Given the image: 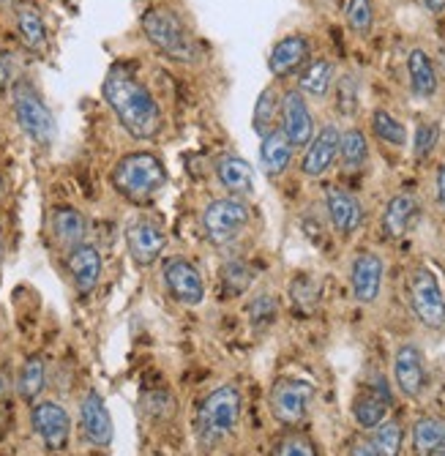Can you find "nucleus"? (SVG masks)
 Returning a JSON list of instances; mask_svg holds the SVG:
<instances>
[{
	"label": "nucleus",
	"mask_w": 445,
	"mask_h": 456,
	"mask_svg": "<svg viewBox=\"0 0 445 456\" xmlns=\"http://www.w3.org/2000/svg\"><path fill=\"white\" fill-rule=\"evenodd\" d=\"M252 224V208L247 200L224 194L206 202V208L199 214V230L208 243L214 246H230L247 232Z\"/></svg>",
	"instance_id": "6"
},
{
	"label": "nucleus",
	"mask_w": 445,
	"mask_h": 456,
	"mask_svg": "<svg viewBox=\"0 0 445 456\" xmlns=\"http://www.w3.org/2000/svg\"><path fill=\"white\" fill-rule=\"evenodd\" d=\"M260 140H263L260 142V170L271 181H276V178H281L290 170L295 148H293V142L285 137V132H281V129H273L271 134H265Z\"/></svg>",
	"instance_id": "24"
},
{
	"label": "nucleus",
	"mask_w": 445,
	"mask_h": 456,
	"mask_svg": "<svg viewBox=\"0 0 445 456\" xmlns=\"http://www.w3.org/2000/svg\"><path fill=\"white\" fill-rule=\"evenodd\" d=\"M14 28L17 36L22 41V47L38 58H44L50 53V33H47V22L44 14L30 0H22V4L14 6Z\"/></svg>",
	"instance_id": "22"
},
{
	"label": "nucleus",
	"mask_w": 445,
	"mask_h": 456,
	"mask_svg": "<svg viewBox=\"0 0 445 456\" xmlns=\"http://www.w3.org/2000/svg\"><path fill=\"white\" fill-rule=\"evenodd\" d=\"M421 4L432 12V14H440V12H445V0H421Z\"/></svg>",
	"instance_id": "45"
},
{
	"label": "nucleus",
	"mask_w": 445,
	"mask_h": 456,
	"mask_svg": "<svg viewBox=\"0 0 445 456\" xmlns=\"http://www.w3.org/2000/svg\"><path fill=\"white\" fill-rule=\"evenodd\" d=\"M112 189L132 205H150L170 183V173L156 153L134 151L120 156L109 173Z\"/></svg>",
	"instance_id": "2"
},
{
	"label": "nucleus",
	"mask_w": 445,
	"mask_h": 456,
	"mask_svg": "<svg viewBox=\"0 0 445 456\" xmlns=\"http://www.w3.org/2000/svg\"><path fill=\"white\" fill-rule=\"evenodd\" d=\"M30 424L36 437L44 443L47 451H63L71 437V419L61 402L44 399V402H33L30 407Z\"/></svg>",
	"instance_id": "11"
},
{
	"label": "nucleus",
	"mask_w": 445,
	"mask_h": 456,
	"mask_svg": "<svg viewBox=\"0 0 445 456\" xmlns=\"http://www.w3.org/2000/svg\"><path fill=\"white\" fill-rule=\"evenodd\" d=\"M408 77H410V91H413V96L432 99L437 94V71H434V63H432V58L421 47L410 50V55H408Z\"/></svg>",
	"instance_id": "28"
},
{
	"label": "nucleus",
	"mask_w": 445,
	"mask_h": 456,
	"mask_svg": "<svg viewBox=\"0 0 445 456\" xmlns=\"http://www.w3.org/2000/svg\"><path fill=\"white\" fill-rule=\"evenodd\" d=\"M79 429H83V437L96 448H107L112 443V416L104 404V396L96 388H91L83 396V402H79Z\"/></svg>",
	"instance_id": "18"
},
{
	"label": "nucleus",
	"mask_w": 445,
	"mask_h": 456,
	"mask_svg": "<svg viewBox=\"0 0 445 456\" xmlns=\"http://www.w3.org/2000/svg\"><path fill=\"white\" fill-rule=\"evenodd\" d=\"M312 61V45L303 33H293L279 38L271 55H268V71L276 79H287L293 74H298L306 63Z\"/></svg>",
	"instance_id": "19"
},
{
	"label": "nucleus",
	"mask_w": 445,
	"mask_h": 456,
	"mask_svg": "<svg viewBox=\"0 0 445 456\" xmlns=\"http://www.w3.org/2000/svg\"><path fill=\"white\" fill-rule=\"evenodd\" d=\"M336 82V66L328 58L309 61L298 71V91L309 99H326Z\"/></svg>",
	"instance_id": "26"
},
{
	"label": "nucleus",
	"mask_w": 445,
	"mask_h": 456,
	"mask_svg": "<svg viewBox=\"0 0 445 456\" xmlns=\"http://www.w3.org/2000/svg\"><path fill=\"white\" fill-rule=\"evenodd\" d=\"M347 25L358 36H369L375 28V6L372 0H350L347 4Z\"/></svg>",
	"instance_id": "37"
},
{
	"label": "nucleus",
	"mask_w": 445,
	"mask_h": 456,
	"mask_svg": "<svg viewBox=\"0 0 445 456\" xmlns=\"http://www.w3.org/2000/svg\"><path fill=\"white\" fill-rule=\"evenodd\" d=\"M290 298H293V304L298 309L312 312L317 306V301H320V287H317V281L312 276L293 279V284H290Z\"/></svg>",
	"instance_id": "39"
},
{
	"label": "nucleus",
	"mask_w": 445,
	"mask_h": 456,
	"mask_svg": "<svg viewBox=\"0 0 445 456\" xmlns=\"http://www.w3.org/2000/svg\"><path fill=\"white\" fill-rule=\"evenodd\" d=\"M140 28L150 45L175 63H197L199 45L186 20L173 6H150L140 17Z\"/></svg>",
	"instance_id": "4"
},
{
	"label": "nucleus",
	"mask_w": 445,
	"mask_h": 456,
	"mask_svg": "<svg viewBox=\"0 0 445 456\" xmlns=\"http://www.w3.org/2000/svg\"><path fill=\"white\" fill-rule=\"evenodd\" d=\"M219 281H222V293L227 298H235V296H244L247 289L252 287L255 273L244 260H227L219 268Z\"/></svg>",
	"instance_id": "32"
},
{
	"label": "nucleus",
	"mask_w": 445,
	"mask_h": 456,
	"mask_svg": "<svg viewBox=\"0 0 445 456\" xmlns=\"http://www.w3.org/2000/svg\"><path fill=\"white\" fill-rule=\"evenodd\" d=\"M408 301L416 320L429 330L445 328V293L432 268L416 265L408 276Z\"/></svg>",
	"instance_id": "8"
},
{
	"label": "nucleus",
	"mask_w": 445,
	"mask_h": 456,
	"mask_svg": "<svg viewBox=\"0 0 445 456\" xmlns=\"http://www.w3.org/2000/svg\"><path fill=\"white\" fill-rule=\"evenodd\" d=\"M434 197H437V205H440L442 214H445V161L440 164V170H437V181H434Z\"/></svg>",
	"instance_id": "44"
},
{
	"label": "nucleus",
	"mask_w": 445,
	"mask_h": 456,
	"mask_svg": "<svg viewBox=\"0 0 445 456\" xmlns=\"http://www.w3.org/2000/svg\"><path fill=\"white\" fill-rule=\"evenodd\" d=\"M326 214L339 238H352L363 224V205L360 200L342 186L326 189Z\"/></svg>",
	"instance_id": "17"
},
{
	"label": "nucleus",
	"mask_w": 445,
	"mask_h": 456,
	"mask_svg": "<svg viewBox=\"0 0 445 456\" xmlns=\"http://www.w3.org/2000/svg\"><path fill=\"white\" fill-rule=\"evenodd\" d=\"M421 216V202L416 194L410 191H399L393 194L385 208H383V216H380V230H383V238L388 240H396V238H404L418 222Z\"/></svg>",
	"instance_id": "21"
},
{
	"label": "nucleus",
	"mask_w": 445,
	"mask_h": 456,
	"mask_svg": "<svg viewBox=\"0 0 445 456\" xmlns=\"http://www.w3.org/2000/svg\"><path fill=\"white\" fill-rule=\"evenodd\" d=\"M440 140V126L437 123H421L416 129V142H413V156L416 159H429L434 145Z\"/></svg>",
	"instance_id": "41"
},
{
	"label": "nucleus",
	"mask_w": 445,
	"mask_h": 456,
	"mask_svg": "<svg viewBox=\"0 0 445 456\" xmlns=\"http://www.w3.org/2000/svg\"><path fill=\"white\" fill-rule=\"evenodd\" d=\"M12 110L14 120L22 129V134L38 145V148H50L55 142L58 126H55V115L47 107L44 96L38 94L28 79H17L12 88Z\"/></svg>",
	"instance_id": "5"
},
{
	"label": "nucleus",
	"mask_w": 445,
	"mask_h": 456,
	"mask_svg": "<svg viewBox=\"0 0 445 456\" xmlns=\"http://www.w3.org/2000/svg\"><path fill=\"white\" fill-rule=\"evenodd\" d=\"M161 281H165L167 296L181 306H199L206 301V281H202L199 268L181 255H170L161 260Z\"/></svg>",
	"instance_id": "9"
},
{
	"label": "nucleus",
	"mask_w": 445,
	"mask_h": 456,
	"mask_svg": "<svg viewBox=\"0 0 445 456\" xmlns=\"http://www.w3.org/2000/svg\"><path fill=\"white\" fill-rule=\"evenodd\" d=\"M314 396H317L314 383L301 378H279L268 391V410L276 424L293 429L306 421Z\"/></svg>",
	"instance_id": "7"
},
{
	"label": "nucleus",
	"mask_w": 445,
	"mask_h": 456,
	"mask_svg": "<svg viewBox=\"0 0 445 456\" xmlns=\"http://www.w3.org/2000/svg\"><path fill=\"white\" fill-rule=\"evenodd\" d=\"M240 412H244V396L235 383H224L206 394L197 404V416H194V435L202 448H219L227 443L238 424H240Z\"/></svg>",
	"instance_id": "3"
},
{
	"label": "nucleus",
	"mask_w": 445,
	"mask_h": 456,
	"mask_svg": "<svg viewBox=\"0 0 445 456\" xmlns=\"http://www.w3.org/2000/svg\"><path fill=\"white\" fill-rule=\"evenodd\" d=\"M372 445L377 448L380 456H399L401 445H404V429L399 424V419H385L372 429Z\"/></svg>",
	"instance_id": "35"
},
{
	"label": "nucleus",
	"mask_w": 445,
	"mask_h": 456,
	"mask_svg": "<svg viewBox=\"0 0 445 456\" xmlns=\"http://www.w3.org/2000/svg\"><path fill=\"white\" fill-rule=\"evenodd\" d=\"M214 173H216V181L222 183V189L232 197H240V200H249L257 189V175H255V167L238 153H222L216 161H214Z\"/></svg>",
	"instance_id": "20"
},
{
	"label": "nucleus",
	"mask_w": 445,
	"mask_h": 456,
	"mask_svg": "<svg viewBox=\"0 0 445 456\" xmlns=\"http://www.w3.org/2000/svg\"><path fill=\"white\" fill-rule=\"evenodd\" d=\"M393 383L404 399H421L426 391V361L418 345H401L393 355Z\"/></svg>",
	"instance_id": "15"
},
{
	"label": "nucleus",
	"mask_w": 445,
	"mask_h": 456,
	"mask_svg": "<svg viewBox=\"0 0 445 456\" xmlns=\"http://www.w3.org/2000/svg\"><path fill=\"white\" fill-rule=\"evenodd\" d=\"M339 137H342V132L334 126V123L314 132V137L303 148V159H301V173L306 178H322L334 167L339 159Z\"/></svg>",
	"instance_id": "16"
},
{
	"label": "nucleus",
	"mask_w": 445,
	"mask_h": 456,
	"mask_svg": "<svg viewBox=\"0 0 445 456\" xmlns=\"http://www.w3.org/2000/svg\"><path fill=\"white\" fill-rule=\"evenodd\" d=\"M142 410L145 416L156 419V421H165L175 416V399L170 391H148L142 396Z\"/></svg>",
	"instance_id": "38"
},
{
	"label": "nucleus",
	"mask_w": 445,
	"mask_h": 456,
	"mask_svg": "<svg viewBox=\"0 0 445 456\" xmlns=\"http://www.w3.org/2000/svg\"><path fill=\"white\" fill-rule=\"evenodd\" d=\"M281 132L293 142V148H306L314 137V115L306 96L298 88L281 94Z\"/></svg>",
	"instance_id": "14"
},
{
	"label": "nucleus",
	"mask_w": 445,
	"mask_h": 456,
	"mask_svg": "<svg viewBox=\"0 0 445 456\" xmlns=\"http://www.w3.org/2000/svg\"><path fill=\"white\" fill-rule=\"evenodd\" d=\"M47 388V363L42 355H30L25 358L22 369H20V378H17V394L22 402L33 404L38 396L44 394Z\"/></svg>",
	"instance_id": "31"
},
{
	"label": "nucleus",
	"mask_w": 445,
	"mask_h": 456,
	"mask_svg": "<svg viewBox=\"0 0 445 456\" xmlns=\"http://www.w3.org/2000/svg\"><path fill=\"white\" fill-rule=\"evenodd\" d=\"M6 394V375H4V369H0V396Z\"/></svg>",
	"instance_id": "47"
},
{
	"label": "nucleus",
	"mask_w": 445,
	"mask_h": 456,
	"mask_svg": "<svg viewBox=\"0 0 445 456\" xmlns=\"http://www.w3.org/2000/svg\"><path fill=\"white\" fill-rule=\"evenodd\" d=\"M276 314H279V304H276L273 296H268V293L257 296V298L252 301V306H249V317H252V325H255L257 330L273 325Z\"/></svg>",
	"instance_id": "40"
},
{
	"label": "nucleus",
	"mask_w": 445,
	"mask_h": 456,
	"mask_svg": "<svg viewBox=\"0 0 445 456\" xmlns=\"http://www.w3.org/2000/svg\"><path fill=\"white\" fill-rule=\"evenodd\" d=\"M126 248H129V257L137 268L156 265L161 257H165V248H167L165 224L148 214L134 216L126 227Z\"/></svg>",
	"instance_id": "10"
},
{
	"label": "nucleus",
	"mask_w": 445,
	"mask_h": 456,
	"mask_svg": "<svg viewBox=\"0 0 445 456\" xmlns=\"http://www.w3.org/2000/svg\"><path fill=\"white\" fill-rule=\"evenodd\" d=\"M347 456H380V453H377V448L372 445V440L358 437V440H352V443H350Z\"/></svg>",
	"instance_id": "43"
},
{
	"label": "nucleus",
	"mask_w": 445,
	"mask_h": 456,
	"mask_svg": "<svg viewBox=\"0 0 445 456\" xmlns=\"http://www.w3.org/2000/svg\"><path fill=\"white\" fill-rule=\"evenodd\" d=\"M413 456H437L445 453V419L418 416L413 421Z\"/></svg>",
	"instance_id": "27"
},
{
	"label": "nucleus",
	"mask_w": 445,
	"mask_h": 456,
	"mask_svg": "<svg viewBox=\"0 0 445 456\" xmlns=\"http://www.w3.org/2000/svg\"><path fill=\"white\" fill-rule=\"evenodd\" d=\"M6 6H14V0H0V9H6Z\"/></svg>",
	"instance_id": "48"
},
{
	"label": "nucleus",
	"mask_w": 445,
	"mask_h": 456,
	"mask_svg": "<svg viewBox=\"0 0 445 456\" xmlns=\"http://www.w3.org/2000/svg\"><path fill=\"white\" fill-rule=\"evenodd\" d=\"M0 200H4V178H0Z\"/></svg>",
	"instance_id": "49"
},
{
	"label": "nucleus",
	"mask_w": 445,
	"mask_h": 456,
	"mask_svg": "<svg viewBox=\"0 0 445 456\" xmlns=\"http://www.w3.org/2000/svg\"><path fill=\"white\" fill-rule=\"evenodd\" d=\"M383 276H385V263L372 248H360L350 263V289L352 298L363 306H369L380 298L383 293Z\"/></svg>",
	"instance_id": "12"
},
{
	"label": "nucleus",
	"mask_w": 445,
	"mask_h": 456,
	"mask_svg": "<svg viewBox=\"0 0 445 456\" xmlns=\"http://www.w3.org/2000/svg\"><path fill=\"white\" fill-rule=\"evenodd\" d=\"M437 456H445V453H437Z\"/></svg>",
	"instance_id": "50"
},
{
	"label": "nucleus",
	"mask_w": 445,
	"mask_h": 456,
	"mask_svg": "<svg viewBox=\"0 0 445 456\" xmlns=\"http://www.w3.org/2000/svg\"><path fill=\"white\" fill-rule=\"evenodd\" d=\"M14 82H17V77H14V61H12V55L6 50H0V96L12 94Z\"/></svg>",
	"instance_id": "42"
},
{
	"label": "nucleus",
	"mask_w": 445,
	"mask_h": 456,
	"mask_svg": "<svg viewBox=\"0 0 445 456\" xmlns=\"http://www.w3.org/2000/svg\"><path fill=\"white\" fill-rule=\"evenodd\" d=\"M101 96L107 107L115 112L120 126L134 140H153L161 132V126H165L158 102L126 66H112L107 71L101 82Z\"/></svg>",
	"instance_id": "1"
},
{
	"label": "nucleus",
	"mask_w": 445,
	"mask_h": 456,
	"mask_svg": "<svg viewBox=\"0 0 445 456\" xmlns=\"http://www.w3.org/2000/svg\"><path fill=\"white\" fill-rule=\"evenodd\" d=\"M388 407H391V394L385 388V383L380 380V386L363 388L355 402H352V419L360 429H375L380 421L388 419Z\"/></svg>",
	"instance_id": "25"
},
{
	"label": "nucleus",
	"mask_w": 445,
	"mask_h": 456,
	"mask_svg": "<svg viewBox=\"0 0 445 456\" xmlns=\"http://www.w3.org/2000/svg\"><path fill=\"white\" fill-rule=\"evenodd\" d=\"M271 456H320V448L317 443L301 432V429H287V432H281L273 445H271Z\"/></svg>",
	"instance_id": "33"
},
{
	"label": "nucleus",
	"mask_w": 445,
	"mask_h": 456,
	"mask_svg": "<svg viewBox=\"0 0 445 456\" xmlns=\"http://www.w3.org/2000/svg\"><path fill=\"white\" fill-rule=\"evenodd\" d=\"M372 132L380 142L393 145V148H404L408 145V126L391 115L388 110H375L372 112Z\"/></svg>",
	"instance_id": "34"
},
{
	"label": "nucleus",
	"mask_w": 445,
	"mask_h": 456,
	"mask_svg": "<svg viewBox=\"0 0 445 456\" xmlns=\"http://www.w3.org/2000/svg\"><path fill=\"white\" fill-rule=\"evenodd\" d=\"M334 96H336V112L350 118L358 110V77L355 74H342L334 82Z\"/></svg>",
	"instance_id": "36"
},
{
	"label": "nucleus",
	"mask_w": 445,
	"mask_h": 456,
	"mask_svg": "<svg viewBox=\"0 0 445 456\" xmlns=\"http://www.w3.org/2000/svg\"><path fill=\"white\" fill-rule=\"evenodd\" d=\"M4 248H6V243H4V224H0V263H4Z\"/></svg>",
	"instance_id": "46"
},
{
	"label": "nucleus",
	"mask_w": 445,
	"mask_h": 456,
	"mask_svg": "<svg viewBox=\"0 0 445 456\" xmlns=\"http://www.w3.org/2000/svg\"><path fill=\"white\" fill-rule=\"evenodd\" d=\"M50 232L69 252L71 246L85 243V238H88V216L79 208H71V205H55V208L50 211Z\"/></svg>",
	"instance_id": "23"
},
{
	"label": "nucleus",
	"mask_w": 445,
	"mask_h": 456,
	"mask_svg": "<svg viewBox=\"0 0 445 456\" xmlns=\"http://www.w3.org/2000/svg\"><path fill=\"white\" fill-rule=\"evenodd\" d=\"M66 271L71 276V284L79 296H91L101 281L104 273V257L99 246L93 243H77L66 252Z\"/></svg>",
	"instance_id": "13"
},
{
	"label": "nucleus",
	"mask_w": 445,
	"mask_h": 456,
	"mask_svg": "<svg viewBox=\"0 0 445 456\" xmlns=\"http://www.w3.org/2000/svg\"><path fill=\"white\" fill-rule=\"evenodd\" d=\"M344 173H360L369 164V137L363 129H347L339 137V159Z\"/></svg>",
	"instance_id": "29"
},
{
	"label": "nucleus",
	"mask_w": 445,
	"mask_h": 456,
	"mask_svg": "<svg viewBox=\"0 0 445 456\" xmlns=\"http://www.w3.org/2000/svg\"><path fill=\"white\" fill-rule=\"evenodd\" d=\"M279 120H281V94L276 91V86H268V88H263V94L255 102L252 129L257 137H265L273 129H279Z\"/></svg>",
	"instance_id": "30"
}]
</instances>
